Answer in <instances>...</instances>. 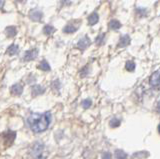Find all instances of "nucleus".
<instances>
[{"instance_id":"obj_14","label":"nucleus","mask_w":160,"mask_h":159,"mask_svg":"<svg viewBox=\"0 0 160 159\" xmlns=\"http://www.w3.org/2000/svg\"><path fill=\"white\" fill-rule=\"evenodd\" d=\"M18 50H19L18 45H16V44H12V45H10L7 48V54L10 56H13L15 54H17Z\"/></svg>"},{"instance_id":"obj_9","label":"nucleus","mask_w":160,"mask_h":159,"mask_svg":"<svg viewBox=\"0 0 160 159\" xmlns=\"http://www.w3.org/2000/svg\"><path fill=\"white\" fill-rule=\"evenodd\" d=\"M31 92H32V96L33 97H37L39 95H42V94L45 92V89H44V87L40 86V85H34L32 87Z\"/></svg>"},{"instance_id":"obj_22","label":"nucleus","mask_w":160,"mask_h":159,"mask_svg":"<svg viewBox=\"0 0 160 159\" xmlns=\"http://www.w3.org/2000/svg\"><path fill=\"white\" fill-rule=\"evenodd\" d=\"M115 156H116L117 158H125V157H127V155L125 154L123 151L121 150H117L116 151V154H115Z\"/></svg>"},{"instance_id":"obj_26","label":"nucleus","mask_w":160,"mask_h":159,"mask_svg":"<svg viewBox=\"0 0 160 159\" xmlns=\"http://www.w3.org/2000/svg\"><path fill=\"white\" fill-rule=\"evenodd\" d=\"M102 157L103 158H110L111 155H110V154H104V155H102Z\"/></svg>"},{"instance_id":"obj_19","label":"nucleus","mask_w":160,"mask_h":159,"mask_svg":"<svg viewBox=\"0 0 160 159\" xmlns=\"http://www.w3.org/2000/svg\"><path fill=\"white\" fill-rule=\"evenodd\" d=\"M104 39H105V34L104 33L99 34V35L96 37V39H95V43H96L98 46L102 45V44L104 43Z\"/></svg>"},{"instance_id":"obj_27","label":"nucleus","mask_w":160,"mask_h":159,"mask_svg":"<svg viewBox=\"0 0 160 159\" xmlns=\"http://www.w3.org/2000/svg\"><path fill=\"white\" fill-rule=\"evenodd\" d=\"M3 5H4V1L3 0H0V9H2Z\"/></svg>"},{"instance_id":"obj_16","label":"nucleus","mask_w":160,"mask_h":159,"mask_svg":"<svg viewBox=\"0 0 160 159\" xmlns=\"http://www.w3.org/2000/svg\"><path fill=\"white\" fill-rule=\"evenodd\" d=\"M55 31V28L52 26V25H45L43 27V33L45 34V35H51V34H53Z\"/></svg>"},{"instance_id":"obj_28","label":"nucleus","mask_w":160,"mask_h":159,"mask_svg":"<svg viewBox=\"0 0 160 159\" xmlns=\"http://www.w3.org/2000/svg\"><path fill=\"white\" fill-rule=\"evenodd\" d=\"M157 129H158V132H159V134H160V124L158 125V128H157Z\"/></svg>"},{"instance_id":"obj_20","label":"nucleus","mask_w":160,"mask_h":159,"mask_svg":"<svg viewBox=\"0 0 160 159\" xmlns=\"http://www.w3.org/2000/svg\"><path fill=\"white\" fill-rule=\"evenodd\" d=\"M109 125L111 128H116L120 125V120L117 118H112L109 122Z\"/></svg>"},{"instance_id":"obj_3","label":"nucleus","mask_w":160,"mask_h":159,"mask_svg":"<svg viewBox=\"0 0 160 159\" xmlns=\"http://www.w3.org/2000/svg\"><path fill=\"white\" fill-rule=\"evenodd\" d=\"M15 136H16V133L11 131V130H8L6 132H4L3 135H2V138H3V141H4L5 145L6 146L11 145L14 141V139H15Z\"/></svg>"},{"instance_id":"obj_29","label":"nucleus","mask_w":160,"mask_h":159,"mask_svg":"<svg viewBox=\"0 0 160 159\" xmlns=\"http://www.w3.org/2000/svg\"><path fill=\"white\" fill-rule=\"evenodd\" d=\"M17 1H19V2H23V1H25V0H17Z\"/></svg>"},{"instance_id":"obj_5","label":"nucleus","mask_w":160,"mask_h":159,"mask_svg":"<svg viewBox=\"0 0 160 159\" xmlns=\"http://www.w3.org/2000/svg\"><path fill=\"white\" fill-rule=\"evenodd\" d=\"M91 44V41H90V39L88 38V36H84V37H82L80 40L78 41V43H77V48L78 49H80V50H85L86 48H88L89 47V45Z\"/></svg>"},{"instance_id":"obj_2","label":"nucleus","mask_w":160,"mask_h":159,"mask_svg":"<svg viewBox=\"0 0 160 159\" xmlns=\"http://www.w3.org/2000/svg\"><path fill=\"white\" fill-rule=\"evenodd\" d=\"M149 84L150 86L155 89L160 88V70L152 73V75L149 78Z\"/></svg>"},{"instance_id":"obj_25","label":"nucleus","mask_w":160,"mask_h":159,"mask_svg":"<svg viewBox=\"0 0 160 159\" xmlns=\"http://www.w3.org/2000/svg\"><path fill=\"white\" fill-rule=\"evenodd\" d=\"M156 111L158 112V114L160 115V101H158L157 104H156Z\"/></svg>"},{"instance_id":"obj_18","label":"nucleus","mask_w":160,"mask_h":159,"mask_svg":"<svg viewBox=\"0 0 160 159\" xmlns=\"http://www.w3.org/2000/svg\"><path fill=\"white\" fill-rule=\"evenodd\" d=\"M125 69L128 71V72H132L134 71L135 69V63L131 60H128L126 63H125Z\"/></svg>"},{"instance_id":"obj_10","label":"nucleus","mask_w":160,"mask_h":159,"mask_svg":"<svg viewBox=\"0 0 160 159\" xmlns=\"http://www.w3.org/2000/svg\"><path fill=\"white\" fill-rule=\"evenodd\" d=\"M98 20H99V15L96 12H93V13L90 14L89 17H88V24L90 26L95 25V24L98 22Z\"/></svg>"},{"instance_id":"obj_15","label":"nucleus","mask_w":160,"mask_h":159,"mask_svg":"<svg viewBox=\"0 0 160 159\" xmlns=\"http://www.w3.org/2000/svg\"><path fill=\"white\" fill-rule=\"evenodd\" d=\"M120 27H121V23L116 20V19H113V20L109 22V28L112 29V30H117Z\"/></svg>"},{"instance_id":"obj_1","label":"nucleus","mask_w":160,"mask_h":159,"mask_svg":"<svg viewBox=\"0 0 160 159\" xmlns=\"http://www.w3.org/2000/svg\"><path fill=\"white\" fill-rule=\"evenodd\" d=\"M50 122H51V113H33L30 115L27 123L30 129L35 133H40L45 131L48 128Z\"/></svg>"},{"instance_id":"obj_13","label":"nucleus","mask_w":160,"mask_h":159,"mask_svg":"<svg viewBox=\"0 0 160 159\" xmlns=\"http://www.w3.org/2000/svg\"><path fill=\"white\" fill-rule=\"evenodd\" d=\"M16 33H17L16 27H14V26H8L5 29V34H6L7 37H14L16 35Z\"/></svg>"},{"instance_id":"obj_4","label":"nucleus","mask_w":160,"mask_h":159,"mask_svg":"<svg viewBox=\"0 0 160 159\" xmlns=\"http://www.w3.org/2000/svg\"><path fill=\"white\" fill-rule=\"evenodd\" d=\"M37 55H38V49L37 48L30 49V50H28L24 53L23 60L24 61H31V60H33V59L36 58Z\"/></svg>"},{"instance_id":"obj_23","label":"nucleus","mask_w":160,"mask_h":159,"mask_svg":"<svg viewBox=\"0 0 160 159\" xmlns=\"http://www.w3.org/2000/svg\"><path fill=\"white\" fill-rule=\"evenodd\" d=\"M52 88L55 89V90H58V89L60 88V82H59V80H54L52 82Z\"/></svg>"},{"instance_id":"obj_8","label":"nucleus","mask_w":160,"mask_h":159,"mask_svg":"<svg viewBox=\"0 0 160 159\" xmlns=\"http://www.w3.org/2000/svg\"><path fill=\"white\" fill-rule=\"evenodd\" d=\"M10 92H11V94L14 96H19V95H21L23 92V87L21 84H14V85H12L11 88H10Z\"/></svg>"},{"instance_id":"obj_12","label":"nucleus","mask_w":160,"mask_h":159,"mask_svg":"<svg viewBox=\"0 0 160 159\" xmlns=\"http://www.w3.org/2000/svg\"><path fill=\"white\" fill-rule=\"evenodd\" d=\"M130 43V37L129 35H123L121 38H120L119 43H118V47H125L127 46Z\"/></svg>"},{"instance_id":"obj_24","label":"nucleus","mask_w":160,"mask_h":159,"mask_svg":"<svg viewBox=\"0 0 160 159\" xmlns=\"http://www.w3.org/2000/svg\"><path fill=\"white\" fill-rule=\"evenodd\" d=\"M87 72H88V67L86 66V67H84L82 70H81V74H80V75H81V77L86 76L87 75Z\"/></svg>"},{"instance_id":"obj_7","label":"nucleus","mask_w":160,"mask_h":159,"mask_svg":"<svg viewBox=\"0 0 160 159\" xmlns=\"http://www.w3.org/2000/svg\"><path fill=\"white\" fill-rule=\"evenodd\" d=\"M43 151V144L39 143V142H36L33 145V150H32V153L35 157H42L41 153Z\"/></svg>"},{"instance_id":"obj_21","label":"nucleus","mask_w":160,"mask_h":159,"mask_svg":"<svg viewBox=\"0 0 160 159\" xmlns=\"http://www.w3.org/2000/svg\"><path fill=\"white\" fill-rule=\"evenodd\" d=\"M82 107L83 108H85V109H87V108H89L90 106H91V104H92V101L90 100V99H85V100H83L82 101Z\"/></svg>"},{"instance_id":"obj_6","label":"nucleus","mask_w":160,"mask_h":159,"mask_svg":"<svg viewBox=\"0 0 160 159\" xmlns=\"http://www.w3.org/2000/svg\"><path fill=\"white\" fill-rule=\"evenodd\" d=\"M29 17L31 20L33 21H41L42 18H43V13L40 11V10H37V9H33V10L30 11L29 13Z\"/></svg>"},{"instance_id":"obj_17","label":"nucleus","mask_w":160,"mask_h":159,"mask_svg":"<svg viewBox=\"0 0 160 159\" xmlns=\"http://www.w3.org/2000/svg\"><path fill=\"white\" fill-rule=\"evenodd\" d=\"M38 68L40 69V70H42V71H49L50 70V65H49L46 60H42L41 62L39 63Z\"/></svg>"},{"instance_id":"obj_11","label":"nucleus","mask_w":160,"mask_h":159,"mask_svg":"<svg viewBox=\"0 0 160 159\" xmlns=\"http://www.w3.org/2000/svg\"><path fill=\"white\" fill-rule=\"evenodd\" d=\"M79 27V25H74V24H68L64 27L63 29V32L64 33H68V34H71V33H74L75 31L77 30Z\"/></svg>"}]
</instances>
